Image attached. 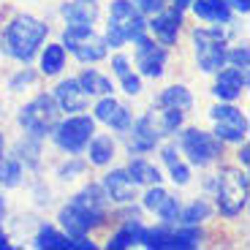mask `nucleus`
<instances>
[{
    "label": "nucleus",
    "mask_w": 250,
    "mask_h": 250,
    "mask_svg": "<svg viewBox=\"0 0 250 250\" xmlns=\"http://www.w3.org/2000/svg\"><path fill=\"white\" fill-rule=\"evenodd\" d=\"M215 74L218 76H215V84H212V95L218 101L234 104L248 90V68H237V65L226 62L223 68H218Z\"/></svg>",
    "instance_id": "obj_12"
},
{
    "label": "nucleus",
    "mask_w": 250,
    "mask_h": 250,
    "mask_svg": "<svg viewBox=\"0 0 250 250\" xmlns=\"http://www.w3.org/2000/svg\"><path fill=\"white\" fill-rule=\"evenodd\" d=\"M19 125H22V131L30 133V136H38L44 139L52 133V128L57 125L60 120V109H57L55 98L46 93L36 95L33 101H27L25 106L19 109Z\"/></svg>",
    "instance_id": "obj_6"
},
{
    "label": "nucleus",
    "mask_w": 250,
    "mask_h": 250,
    "mask_svg": "<svg viewBox=\"0 0 250 250\" xmlns=\"http://www.w3.org/2000/svg\"><path fill=\"white\" fill-rule=\"evenodd\" d=\"M25 171L17 158H0V188H17Z\"/></svg>",
    "instance_id": "obj_29"
},
{
    "label": "nucleus",
    "mask_w": 250,
    "mask_h": 250,
    "mask_svg": "<svg viewBox=\"0 0 250 250\" xmlns=\"http://www.w3.org/2000/svg\"><path fill=\"white\" fill-rule=\"evenodd\" d=\"M125 133H128V152L131 155H147V152H152L161 144V131H158V123L152 112L133 120Z\"/></svg>",
    "instance_id": "obj_10"
},
{
    "label": "nucleus",
    "mask_w": 250,
    "mask_h": 250,
    "mask_svg": "<svg viewBox=\"0 0 250 250\" xmlns=\"http://www.w3.org/2000/svg\"><path fill=\"white\" fill-rule=\"evenodd\" d=\"M131 123H133V114H131V109L125 106V104H117V109L112 112V117L106 120V125L112 128V131H117V133H125Z\"/></svg>",
    "instance_id": "obj_31"
},
{
    "label": "nucleus",
    "mask_w": 250,
    "mask_h": 250,
    "mask_svg": "<svg viewBox=\"0 0 250 250\" xmlns=\"http://www.w3.org/2000/svg\"><path fill=\"white\" fill-rule=\"evenodd\" d=\"M101 188H104L106 199L114 201V204H133V199H136V182L131 180L128 169L106 171L104 180H101Z\"/></svg>",
    "instance_id": "obj_15"
},
{
    "label": "nucleus",
    "mask_w": 250,
    "mask_h": 250,
    "mask_svg": "<svg viewBox=\"0 0 250 250\" xmlns=\"http://www.w3.org/2000/svg\"><path fill=\"white\" fill-rule=\"evenodd\" d=\"M52 98H55L57 109L65 112V114H79V112H84L87 104H90V95L79 87V82L76 79H62L60 84L55 87Z\"/></svg>",
    "instance_id": "obj_16"
},
{
    "label": "nucleus",
    "mask_w": 250,
    "mask_h": 250,
    "mask_svg": "<svg viewBox=\"0 0 250 250\" xmlns=\"http://www.w3.org/2000/svg\"><path fill=\"white\" fill-rule=\"evenodd\" d=\"M11 248V242H8V234L3 231V226H0V250H8Z\"/></svg>",
    "instance_id": "obj_41"
},
{
    "label": "nucleus",
    "mask_w": 250,
    "mask_h": 250,
    "mask_svg": "<svg viewBox=\"0 0 250 250\" xmlns=\"http://www.w3.org/2000/svg\"><path fill=\"white\" fill-rule=\"evenodd\" d=\"M169 166V177H171V182L174 185H188L190 182V166L188 163H182L180 158L177 161H171V163H166Z\"/></svg>",
    "instance_id": "obj_34"
},
{
    "label": "nucleus",
    "mask_w": 250,
    "mask_h": 250,
    "mask_svg": "<svg viewBox=\"0 0 250 250\" xmlns=\"http://www.w3.org/2000/svg\"><path fill=\"white\" fill-rule=\"evenodd\" d=\"M112 71H114V76H123V74H128V71H133L131 68V60H128V57L125 55H114L112 57Z\"/></svg>",
    "instance_id": "obj_38"
},
{
    "label": "nucleus",
    "mask_w": 250,
    "mask_h": 250,
    "mask_svg": "<svg viewBox=\"0 0 250 250\" xmlns=\"http://www.w3.org/2000/svg\"><path fill=\"white\" fill-rule=\"evenodd\" d=\"M209 120H212L215 125V136L220 139V142H245L248 139V117H245L242 109H237L234 104H226V101H220L218 106L209 109Z\"/></svg>",
    "instance_id": "obj_8"
},
{
    "label": "nucleus",
    "mask_w": 250,
    "mask_h": 250,
    "mask_svg": "<svg viewBox=\"0 0 250 250\" xmlns=\"http://www.w3.org/2000/svg\"><path fill=\"white\" fill-rule=\"evenodd\" d=\"M84 150H87V161L93 166H109L117 155V142L106 133H93V139L87 142Z\"/></svg>",
    "instance_id": "obj_19"
},
{
    "label": "nucleus",
    "mask_w": 250,
    "mask_h": 250,
    "mask_svg": "<svg viewBox=\"0 0 250 250\" xmlns=\"http://www.w3.org/2000/svg\"><path fill=\"white\" fill-rule=\"evenodd\" d=\"M239 144H242V147H239V152H237V161L242 163V166H248V163H250V144H248V139L239 142Z\"/></svg>",
    "instance_id": "obj_39"
},
{
    "label": "nucleus",
    "mask_w": 250,
    "mask_h": 250,
    "mask_svg": "<svg viewBox=\"0 0 250 250\" xmlns=\"http://www.w3.org/2000/svg\"><path fill=\"white\" fill-rule=\"evenodd\" d=\"M6 155V136H3V133H0V158Z\"/></svg>",
    "instance_id": "obj_43"
},
{
    "label": "nucleus",
    "mask_w": 250,
    "mask_h": 250,
    "mask_svg": "<svg viewBox=\"0 0 250 250\" xmlns=\"http://www.w3.org/2000/svg\"><path fill=\"white\" fill-rule=\"evenodd\" d=\"M3 215H6V199L0 196V220H3Z\"/></svg>",
    "instance_id": "obj_44"
},
{
    "label": "nucleus",
    "mask_w": 250,
    "mask_h": 250,
    "mask_svg": "<svg viewBox=\"0 0 250 250\" xmlns=\"http://www.w3.org/2000/svg\"><path fill=\"white\" fill-rule=\"evenodd\" d=\"M133 6L144 14V17H152L155 11H161L166 6V0H133Z\"/></svg>",
    "instance_id": "obj_37"
},
{
    "label": "nucleus",
    "mask_w": 250,
    "mask_h": 250,
    "mask_svg": "<svg viewBox=\"0 0 250 250\" xmlns=\"http://www.w3.org/2000/svg\"><path fill=\"white\" fill-rule=\"evenodd\" d=\"M182 123H185V112H180V109H163L161 120H158V131H161V136H171V133H177L182 128Z\"/></svg>",
    "instance_id": "obj_30"
},
{
    "label": "nucleus",
    "mask_w": 250,
    "mask_h": 250,
    "mask_svg": "<svg viewBox=\"0 0 250 250\" xmlns=\"http://www.w3.org/2000/svg\"><path fill=\"white\" fill-rule=\"evenodd\" d=\"M76 82H79V87L84 90L90 98H101V95H112L114 93L112 79L104 76L101 71H95V68H84L79 76H76Z\"/></svg>",
    "instance_id": "obj_21"
},
{
    "label": "nucleus",
    "mask_w": 250,
    "mask_h": 250,
    "mask_svg": "<svg viewBox=\"0 0 250 250\" xmlns=\"http://www.w3.org/2000/svg\"><path fill=\"white\" fill-rule=\"evenodd\" d=\"M142 207L147 212H152L155 218H161V223H177L182 204H180V199H174V196L169 193V190H163L161 182H158V185H150L144 190Z\"/></svg>",
    "instance_id": "obj_14"
},
{
    "label": "nucleus",
    "mask_w": 250,
    "mask_h": 250,
    "mask_svg": "<svg viewBox=\"0 0 250 250\" xmlns=\"http://www.w3.org/2000/svg\"><path fill=\"white\" fill-rule=\"evenodd\" d=\"M229 6H231V11H239V14H248L250 11V0H226Z\"/></svg>",
    "instance_id": "obj_40"
},
{
    "label": "nucleus",
    "mask_w": 250,
    "mask_h": 250,
    "mask_svg": "<svg viewBox=\"0 0 250 250\" xmlns=\"http://www.w3.org/2000/svg\"><path fill=\"white\" fill-rule=\"evenodd\" d=\"M17 155H19V161H25V166L36 169L38 155H41V139L25 133V139H19V144H17Z\"/></svg>",
    "instance_id": "obj_28"
},
{
    "label": "nucleus",
    "mask_w": 250,
    "mask_h": 250,
    "mask_svg": "<svg viewBox=\"0 0 250 250\" xmlns=\"http://www.w3.org/2000/svg\"><path fill=\"white\" fill-rule=\"evenodd\" d=\"M144 231H147V226H144L139 218L125 220V223L120 226L117 231L109 237L106 248H109V250H125V248H133V245H142Z\"/></svg>",
    "instance_id": "obj_18"
},
{
    "label": "nucleus",
    "mask_w": 250,
    "mask_h": 250,
    "mask_svg": "<svg viewBox=\"0 0 250 250\" xmlns=\"http://www.w3.org/2000/svg\"><path fill=\"white\" fill-rule=\"evenodd\" d=\"M142 33H147V19L133 6V0H112L109 6V22H106V46L120 49L128 41H136Z\"/></svg>",
    "instance_id": "obj_3"
},
{
    "label": "nucleus",
    "mask_w": 250,
    "mask_h": 250,
    "mask_svg": "<svg viewBox=\"0 0 250 250\" xmlns=\"http://www.w3.org/2000/svg\"><path fill=\"white\" fill-rule=\"evenodd\" d=\"M193 14L201 22H212V25H231V6L226 0H193L190 3Z\"/></svg>",
    "instance_id": "obj_17"
},
{
    "label": "nucleus",
    "mask_w": 250,
    "mask_h": 250,
    "mask_svg": "<svg viewBox=\"0 0 250 250\" xmlns=\"http://www.w3.org/2000/svg\"><path fill=\"white\" fill-rule=\"evenodd\" d=\"M65 68V46L62 44H46L41 52V74L44 76H57Z\"/></svg>",
    "instance_id": "obj_27"
},
{
    "label": "nucleus",
    "mask_w": 250,
    "mask_h": 250,
    "mask_svg": "<svg viewBox=\"0 0 250 250\" xmlns=\"http://www.w3.org/2000/svg\"><path fill=\"white\" fill-rule=\"evenodd\" d=\"M71 52H74V57L79 62H101L109 55V46H106V38L93 33V36H87L82 44H76Z\"/></svg>",
    "instance_id": "obj_22"
},
{
    "label": "nucleus",
    "mask_w": 250,
    "mask_h": 250,
    "mask_svg": "<svg viewBox=\"0 0 250 250\" xmlns=\"http://www.w3.org/2000/svg\"><path fill=\"white\" fill-rule=\"evenodd\" d=\"M36 71L33 68H19L17 74L11 76V79H8V90H14V93H17V90H22V87H27V84H33V82H36Z\"/></svg>",
    "instance_id": "obj_35"
},
{
    "label": "nucleus",
    "mask_w": 250,
    "mask_h": 250,
    "mask_svg": "<svg viewBox=\"0 0 250 250\" xmlns=\"http://www.w3.org/2000/svg\"><path fill=\"white\" fill-rule=\"evenodd\" d=\"M209 215H212V204L207 199H193L188 207H180V218H177V223L182 226H201L204 220H209Z\"/></svg>",
    "instance_id": "obj_26"
},
{
    "label": "nucleus",
    "mask_w": 250,
    "mask_h": 250,
    "mask_svg": "<svg viewBox=\"0 0 250 250\" xmlns=\"http://www.w3.org/2000/svg\"><path fill=\"white\" fill-rule=\"evenodd\" d=\"M158 106L161 109H180V112H190L193 109V93L185 84H171L158 95Z\"/></svg>",
    "instance_id": "obj_23"
},
{
    "label": "nucleus",
    "mask_w": 250,
    "mask_h": 250,
    "mask_svg": "<svg viewBox=\"0 0 250 250\" xmlns=\"http://www.w3.org/2000/svg\"><path fill=\"white\" fill-rule=\"evenodd\" d=\"M46 36H49V25L46 22L30 17V14H19V17H14L8 22L3 36H0V49H3L6 57L27 65L38 55Z\"/></svg>",
    "instance_id": "obj_1"
},
{
    "label": "nucleus",
    "mask_w": 250,
    "mask_h": 250,
    "mask_svg": "<svg viewBox=\"0 0 250 250\" xmlns=\"http://www.w3.org/2000/svg\"><path fill=\"white\" fill-rule=\"evenodd\" d=\"M38 250H71V237L55 226L44 223L41 229L36 231V239H33Z\"/></svg>",
    "instance_id": "obj_25"
},
{
    "label": "nucleus",
    "mask_w": 250,
    "mask_h": 250,
    "mask_svg": "<svg viewBox=\"0 0 250 250\" xmlns=\"http://www.w3.org/2000/svg\"><path fill=\"white\" fill-rule=\"evenodd\" d=\"M226 62L237 68H250V52L248 46H229L226 49Z\"/></svg>",
    "instance_id": "obj_33"
},
{
    "label": "nucleus",
    "mask_w": 250,
    "mask_h": 250,
    "mask_svg": "<svg viewBox=\"0 0 250 250\" xmlns=\"http://www.w3.org/2000/svg\"><path fill=\"white\" fill-rule=\"evenodd\" d=\"M57 220H60V229L68 234V237H84V234H90V229L104 223L106 215L90 212V209H84V207L76 204V201H68L65 207H60Z\"/></svg>",
    "instance_id": "obj_11"
},
{
    "label": "nucleus",
    "mask_w": 250,
    "mask_h": 250,
    "mask_svg": "<svg viewBox=\"0 0 250 250\" xmlns=\"http://www.w3.org/2000/svg\"><path fill=\"white\" fill-rule=\"evenodd\" d=\"M147 27H150L152 36L158 38V44L174 46L177 38H180V27H182V8H177L174 3H171V6H163L161 11H155L150 17Z\"/></svg>",
    "instance_id": "obj_13"
},
{
    "label": "nucleus",
    "mask_w": 250,
    "mask_h": 250,
    "mask_svg": "<svg viewBox=\"0 0 250 250\" xmlns=\"http://www.w3.org/2000/svg\"><path fill=\"white\" fill-rule=\"evenodd\" d=\"M180 150L190 166L204 169L223 155V142L215 133L201 131V128H180Z\"/></svg>",
    "instance_id": "obj_7"
},
{
    "label": "nucleus",
    "mask_w": 250,
    "mask_h": 250,
    "mask_svg": "<svg viewBox=\"0 0 250 250\" xmlns=\"http://www.w3.org/2000/svg\"><path fill=\"white\" fill-rule=\"evenodd\" d=\"M120 84H123V90L128 95H139V93H142V76L133 74V71H128V74L120 76Z\"/></svg>",
    "instance_id": "obj_36"
},
{
    "label": "nucleus",
    "mask_w": 250,
    "mask_h": 250,
    "mask_svg": "<svg viewBox=\"0 0 250 250\" xmlns=\"http://www.w3.org/2000/svg\"><path fill=\"white\" fill-rule=\"evenodd\" d=\"M93 133H95V117L79 112V114H68L65 120H57L49 136L65 155H79V152H84Z\"/></svg>",
    "instance_id": "obj_5"
},
{
    "label": "nucleus",
    "mask_w": 250,
    "mask_h": 250,
    "mask_svg": "<svg viewBox=\"0 0 250 250\" xmlns=\"http://www.w3.org/2000/svg\"><path fill=\"white\" fill-rule=\"evenodd\" d=\"M128 169V174H131V180L136 182V185H158V182L163 180L161 169H158L155 163H150L147 158H133L131 155V163L125 166Z\"/></svg>",
    "instance_id": "obj_24"
},
{
    "label": "nucleus",
    "mask_w": 250,
    "mask_h": 250,
    "mask_svg": "<svg viewBox=\"0 0 250 250\" xmlns=\"http://www.w3.org/2000/svg\"><path fill=\"white\" fill-rule=\"evenodd\" d=\"M190 3H193V0H174V6H177V8H188Z\"/></svg>",
    "instance_id": "obj_42"
},
{
    "label": "nucleus",
    "mask_w": 250,
    "mask_h": 250,
    "mask_svg": "<svg viewBox=\"0 0 250 250\" xmlns=\"http://www.w3.org/2000/svg\"><path fill=\"white\" fill-rule=\"evenodd\" d=\"M226 49H229V36L223 25L215 27H196L193 30V52L196 62L204 74H215L226 65Z\"/></svg>",
    "instance_id": "obj_4"
},
{
    "label": "nucleus",
    "mask_w": 250,
    "mask_h": 250,
    "mask_svg": "<svg viewBox=\"0 0 250 250\" xmlns=\"http://www.w3.org/2000/svg\"><path fill=\"white\" fill-rule=\"evenodd\" d=\"M60 17L65 22H82V25H93L98 19V3L95 0H71L60 6Z\"/></svg>",
    "instance_id": "obj_20"
},
{
    "label": "nucleus",
    "mask_w": 250,
    "mask_h": 250,
    "mask_svg": "<svg viewBox=\"0 0 250 250\" xmlns=\"http://www.w3.org/2000/svg\"><path fill=\"white\" fill-rule=\"evenodd\" d=\"M133 44H136V57L133 60H136L139 74L147 76V79H161L166 74V60H169L166 46L155 44V38H150L147 33H142Z\"/></svg>",
    "instance_id": "obj_9"
},
{
    "label": "nucleus",
    "mask_w": 250,
    "mask_h": 250,
    "mask_svg": "<svg viewBox=\"0 0 250 250\" xmlns=\"http://www.w3.org/2000/svg\"><path fill=\"white\" fill-rule=\"evenodd\" d=\"M207 188L215 190V207L223 218L234 220L248 207V171L223 166L212 180H207Z\"/></svg>",
    "instance_id": "obj_2"
},
{
    "label": "nucleus",
    "mask_w": 250,
    "mask_h": 250,
    "mask_svg": "<svg viewBox=\"0 0 250 250\" xmlns=\"http://www.w3.org/2000/svg\"><path fill=\"white\" fill-rule=\"evenodd\" d=\"M84 169H87V163L82 161V158L68 155V163L57 166V177H62V180H74V177H76V174H82Z\"/></svg>",
    "instance_id": "obj_32"
}]
</instances>
